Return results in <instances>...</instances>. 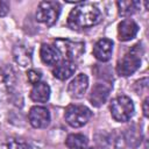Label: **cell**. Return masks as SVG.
Segmentation results:
<instances>
[{"mask_svg": "<svg viewBox=\"0 0 149 149\" xmlns=\"http://www.w3.org/2000/svg\"><path fill=\"white\" fill-rule=\"evenodd\" d=\"M101 20L100 9L91 2L78 3L68 16V27L72 30H83L91 28Z\"/></svg>", "mask_w": 149, "mask_h": 149, "instance_id": "obj_1", "label": "cell"}, {"mask_svg": "<svg viewBox=\"0 0 149 149\" xmlns=\"http://www.w3.org/2000/svg\"><path fill=\"white\" fill-rule=\"evenodd\" d=\"M143 55V47L141 43L133 45L129 51L116 64V72L120 76L127 77L133 74L141 65V57Z\"/></svg>", "mask_w": 149, "mask_h": 149, "instance_id": "obj_2", "label": "cell"}, {"mask_svg": "<svg viewBox=\"0 0 149 149\" xmlns=\"http://www.w3.org/2000/svg\"><path fill=\"white\" fill-rule=\"evenodd\" d=\"M54 47L56 48L59 56H62L64 61H70V62H73L74 59H78L85 50L84 42L72 41V40H69V38H57V40H55L54 41Z\"/></svg>", "mask_w": 149, "mask_h": 149, "instance_id": "obj_3", "label": "cell"}, {"mask_svg": "<svg viewBox=\"0 0 149 149\" xmlns=\"http://www.w3.org/2000/svg\"><path fill=\"white\" fill-rule=\"evenodd\" d=\"M17 77L14 69L9 65L0 68V99L10 100L15 95Z\"/></svg>", "mask_w": 149, "mask_h": 149, "instance_id": "obj_4", "label": "cell"}, {"mask_svg": "<svg viewBox=\"0 0 149 149\" xmlns=\"http://www.w3.org/2000/svg\"><path fill=\"white\" fill-rule=\"evenodd\" d=\"M112 118L118 122H127L134 114V104L127 95H120L111 102Z\"/></svg>", "mask_w": 149, "mask_h": 149, "instance_id": "obj_5", "label": "cell"}, {"mask_svg": "<svg viewBox=\"0 0 149 149\" xmlns=\"http://www.w3.org/2000/svg\"><path fill=\"white\" fill-rule=\"evenodd\" d=\"M61 14V5L56 1H42L36 10V20L48 27L54 26Z\"/></svg>", "mask_w": 149, "mask_h": 149, "instance_id": "obj_6", "label": "cell"}, {"mask_svg": "<svg viewBox=\"0 0 149 149\" xmlns=\"http://www.w3.org/2000/svg\"><path fill=\"white\" fill-rule=\"evenodd\" d=\"M92 116V112L83 105H70L65 109V121L73 128L83 127L88 122Z\"/></svg>", "mask_w": 149, "mask_h": 149, "instance_id": "obj_7", "label": "cell"}, {"mask_svg": "<svg viewBox=\"0 0 149 149\" xmlns=\"http://www.w3.org/2000/svg\"><path fill=\"white\" fill-rule=\"evenodd\" d=\"M28 119L34 128H47L50 123V113L43 106H34L29 111Z\"/></svg>", "mask_w": 149, "mask_h": 149, "instance_id": "obj_8", "label": "cell"}, {"mask_svg": "<svg viewBox=\"0 0 149 149\" xmlns=\"http://www.w3.org/2000/svg\"><path fill=\"white\" fill-rule=\"evenodd\" d=\"M13 58L22 68L31 65L33 48L24 42H19L13 48Z\"/></svg>", "mask_w": 149, "mask_h": 149, "instance_id": "obj_9", "label": "cell"}, {"mask_svg": "<svg viewBox=\"0 0 149 149\" xmlns=\"http://www.w3.org/2000/svg\"><path fill=\"white\" fill-rule=\"evenodd\" d=\"M88 87V78L84 73L77 74L68 85V93L71 98L80 99L84 97Z\"/></svg>", "mask_w": 149, "mask_h": 149, "instance_id": "obj_10", "label": "cell"}, {"mask_svg": "<svg viewBox=\"0 0 149 149\" xmlns=\"http://www.w3.org/2000/svg\"><path fill=\"white\" fill-rule=\"evenodd\" d=\"M109 91H111V87L107 86L106 84H101V83H97L92 90H91V93L88 95V100L94 106V107H100L102 106L108 95H109Z\"/></svg>", "mask_w": 149, "mask_h": 149, "instance_id": "obj_11", "label": "cell"}, {"mask_svg": "<svg viewBox=\"0 0 149 149\" xmlns=\"http://www.w3.org/2000/svg\"><path fill=\"white\" fill-rule=\"evenodd\" d=\"M113 52V41L109 38L99 40L93 47V55L100 62H107L111 59Z\"/></svg>", "mask_w": 149, "mask_h": 149, "instance_id": "obj_12", "label": "cell"}, {"mask_svg": "<svg viewBox=\"0 0 149 149\" xmlns=\"http://www.w3.org/2000/svg\"><path fill=\"white\" fill-rule=\"evenodd\" d=\"M139 31V26L133 20H123L118 26V37L120 41L126 42L133 40Z\"/></svg>", "mask_w": 149, "mask_h": 149, "instance_id": "obj_13", "label": "cell"}, {"mask_svg": "<svg viewBox=\"0 0 149 149\" xmlns=\"http://www.w3.org/2000/svg\"><path fill=\"white\" fill-rule=\"evenodd\" d=\"M76 71V64L70 61H61L58 62L55 68L52 69V74L59 79V80H65L70 78Z\"/></svg>", "mask_w": 149, "mask_h": 149, "instance_id": "obj_14", "label": "cell"}, {"mask_svg": "<svg viewBox=\"0 0 149 149\" xmlns=\"http://www.w3.org/2000/svg\"><path fill=\"white\" fill-rule=\"evenodd\" d=\"M30 98L36 102H47L50 98V87L47 83L40 81L33 86L30 91Z\"/></svg>", "mask_w": 149, "mask_h": 149, "instance_id": "obj_15", "label": "cell"}, {"mask_svg": "<svg viewBox=\"0 0 149 149\" xmlns=\"http://www.w3.org/2000/svg\"><path fill=\"white\" fill-rule=\"evenodd\" d=\"M40 56H41L42 62L44 64H47V65H55V64H57L58 61H59V57H61L55 47H52L50 44H45V43H43L41 45Z\"/></svg>", "mask_w": 149, "mask_h": 149, "instance_id": "obj_16", "label": "cell"}, {"mask_svg": "<svg viewBox=\"0 0 149 149\" xmlns=\"http://www.w3.org/2000/svg\"><path fill=\"white\" fill-rule=\"evenodd\" d=\"M0 149H28V144L21 137L5 136L0 139Z\"/></svg>", "mask_w": 149, "mask_h": 149, "instance_id": "obj_17", "label": "cell"}, {"mask_svg": "<svg viewBox=\"0 0 149 149\" xmlns=\"http://www.w3.org/2000/svg\"><path fill=\"white\" fill-rule=\"evenodd\" d=\"M87 143V137L83 134H70L65 140V144L69 149H85Z\"/></svg>", "mask_w": 149, "mask_h": 149, "instance_id": "obj_18", "label": "cell"}, {"mask_svg": "<svg viewBox=\"0 0 149 149\" xmlns=\"http://www.w3.org/2000/svg\"><path fill=\"white\" fill-rule=\"evenodd\" d=\"M125 141H126L127 146H129V147H133V148L137 147L142 141L141 128L139 129L136 126L129 127L125 133Z\"/></svg>", "mask_w": 149, "mask_h": 149, "instance_id": "obj_19", "label": "cell"}, {"mask_svg": "<svg viewBox=\"0 0 149 149\" xmlns=\"http://www.w3.org/2000/svg\"><path fill=\"white\" fill-rule=\"evenodd\" d=\"M118 9H119V14L121 16H129L134 13H136L139 10L140 7V2L139 1H118Z\"/></svg>", "mask_w": 149, "mask_h": 149, "instance_id": "obj_20", "label": "cell"}, {"mask_svg": "<svg viewBox=\"0 0 149 149\" xmlns=\"http://www.w3.org/2000/svg\"><path fill=\"white\" fill-rule=\"evenodd\" d=\"M27 78H28V81H29L30 84L36 85L37 83H40V81H41L42 73H41L40 71H37V70L31 69V70H29V71L27 72Z\"/></svg>", "mask_w": 149, "mask_h": 149, "instance_id": "obj_21", "label": "cell"}, {"mask_svg": "<svg viewBox=\"0 0 149 149\" xmlns=\"http://www.w3.org/2000/svg\"><path fill=\"white\" fill-rule=\"evenodd\" d=\"M148 88V78H142L135 83V92L137 94H141L143 91H147Z\"/></svg>", "mask_w": 149, "mask_h": 149, "instance_id": "obj_22", "label": "cell"}, {"mask_svg": "<svg viewBox=\"0 0 149 149\" xmlns=\"http://www.w3.org/2000/svg\"><path fill=\"white\" fill-rule=\"evenodd\" d=\"M9 12V3L7 1L0 0V16H6Z\"/></svg>", "mask_w": 149, "mask_h": 149, "instance_id": "obj_23", "label": "cell"}, {"mask_svg": "<svg viewBox=\"0 0 149 149\" xmlns=\"http://www.w3.org/2000/svg\"><path fill=\"white\" fill-rule=\"evenodd\" d=\"M148 104H149V98H146L144 99V101H143V115L146 116V118H148V115H149V111H148Z\"/></svg>", "mask_w": 149, "mask_h": 149, "instance_id": "obj_24", "label": "cell"}, {"mask_svg": "<svg viewBox=\"0 0 149 149\" xmlns=\"http://www.w3.org/2000/svg\"><path fill=\"white\" fill-rule=\"evenodd\" d=\"M88 149H98V148H88Z\"/></svg>", "mask_w": 149, "mask_h": 149, "instance_id": "obj_25", "label": "cell"}]
</instances>
